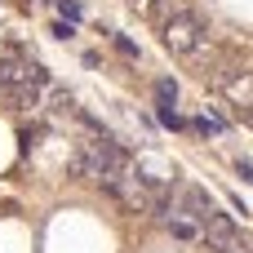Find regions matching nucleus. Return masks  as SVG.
I'll list each match as a JSON object with an SVG mask.
<instances>
[{
    "label": "nucleus",
    "instance_id": "1",
    "mask_svg": "<svg viewBox=\"0 0 253 253\" xmlns=\"http://www.w3.org/2000/svg\"><path fill=\"white\" fill-rule=\"evenodd\" d=\"M160 40H165V49H173V53H196V49L209 40V27L200 22L196 9H187V13H178V18H169V22L160 27Z\"/></svg>",
    "mask_w": 253,
    "mask_h": 253
},
{
    "label": "nucleus",
    "instance_id": "2",
    "mask_svg": "<svg viewBox=\"0 0 253 253\" xmlns=\"http://www.w3.org/2000/svg\"><path fill=\"white\" fill-rule=\"evenodd\" d=\"M200 231H205L209 249H218V253H231V249H236V240H240L236 222H231L227 213H218V209H209V213L200 218Z\"/></svg>",
    "mask_w": 253,
    "mask_h": 253
},
{
    "label": "nucleus",
    "instance_id": "3",
    "mask_svg": "<svg viewBox=\"0 0 253 253\" xmlns=\"http://www.w3.org/2000/svg\"><path fill=\"white\" fill-rule=\"evenodd\" d=\"M218 89L227 93V102L240 111V107H253V71H240V67H231L222 80H218Z\"/></svg>",
    "mask_w": 253,
    "mask_h": 253
},
{
    "label": "nucleus",
    "instance_id": "4",
    "mask_svg": "<svg viewBox=\"0 0 253 253\" xmlns=\"http://www.w3.org/2000/svg\"><path fill=\"white\" fill-rule=\"evenodd\" d=\"M187 9H191V0H151V9H147V13H151V22H156V27H165L169 18H178V13H187Z\"/></svg>",
    "mask_w": 253,
    "mask_h": 253
},
{
    "label": "nucleus",
    "instance_id": "5",
    "mask_svg": "<svg viewBox=\"0 0 253 253\" xmlns=\"http://www.w3.org/2000/svg\"><path fill=\"white\" fill-rule=\"evenodd\" d=\"M182 209H187V218H191V222H200L213 205H209V196H205L200 187H187V191H182Z\"/></svg>",
    "mask_w": 253,
    "mask_h": 253
},
{
    "label": "nucleus",
    "instance_id": "6",
    "mask_svg": "<svg viewBox=\"0 0 253 253\" xmlns=\"http://www.w3.org/2000/svg\"><path fill=\"white\" fill-rule=\"evenodd\" d=\"M169 231H173L178 240H196V227H191L187 218H169Z\"/></svg>",
    "mask_w": 253,
    "mask_h": 253
},
{
    "label": "nucleus",
    "instance_id": "7",
    "mask_svg": "<svg viewBox=\"0 0 253 253\" xmlns=\"http://www.w3.org/2000/svg\"><path fill=\"white\" fill-rule=\"evenodd\" d=\"M160 125H169V129H182V116L173 111V102H160Z\"/></svg>",
    "mask_w": 253,
    "mask_h": 253
},
{
    "label": "nucleus",
    "instance_id": "8",
    "mask_svg": "<svg viewBox=\"0 0 253 253\" xmlns=\"http://www.w3.org/2000/svg\"><path fill=\"white\" fill-rule=\"evenodd\" d=\"M156 98H160V102H178V84H173V80H160V84H156Z\"/></svg>",
    "mask_w": 253,
    "mask_h": 253
},
{
    "label": "nucleus",
    "instance_id": "9",
    "mask_svg": "<svg viewBox=\"0 0 253 253\" xmlns=\"http://www.w3.org/2000/svg\"><path fill=\"white\" fill-rule=\"evenodd\" d=\"M58 13H62L67 22H80V4H76V0H58Z\"/></svg>",
    "mask_w": 253,
    "mask_h": 253
},
{
    "label": "nucleus",
    "instance_id": "10",
    "mask_svg": "<svg viewBox=\"0 0 253 253\" xmlns=\"http://www.w3.org/2000/svg\"><path fill=\"white\" fill-rule=\"evenodd\" d=\"M116 49H120L125 58H138V49H133V40H125V36H116Z\"/></svg>",
    "mask_w": 253,
    "mask_h": 253
},
{
    "label": "nucleus",
    "instance_id": "11",
    "mask_svg": "<svg viewBox=\"0 0 253 253\" xmlns=\"http://www.w3.org/2000/svg\"><path fill=\"white\" fill-rule=\"evenodd\" d=\"M236 173H240V178L253 187V165H249V160H236Z\"/></svg>",
    "mask_w": 253,
    "mask_h": 253
},
{
    "label": "nucleus",
    "instance_id": "12",
    "mask_svg": "<svg viewBox=\"0 0 253 253\" xmlns=\"http://www.w3.org/2000/svg\"><path fill=\"white\" fill-rule=\"evenodd\" d=\"M53 36H58V40H71L76 31H71V22H58V27H53Z\"/></svg>",
    "mask_w": 253,
    "mask_h": 253
},
{
    "label": "nucleus",
    "instance_id": "13",
    "mask_svg": "<svg viewBox=\"0 0 253 253\" xmlns=\"http://www.w3.org/2000/svg\"><path fill=\"white\" fill-rule=\"evenodd\" d=\"M240 120H245V125L253 129V107H240Z\"/></svg>",
    "mask_w": 253,
    "mask_h": 253
},
{
    "label": "nucleus",
    "instance_id": "14",
    "mask_svg": "<svg viewBox=\"0 0 253 253\" xmlns=\"http://www.w3.org/2000/svg\"><path fill=\"white\" fill-rule=\"evenodd\" d=\"M129 4H133V9H138V4H142V9H151V0H129Z\"/></svg>",
    "mask_w": 253,
    "mask_h": 253
}]
</instances>
